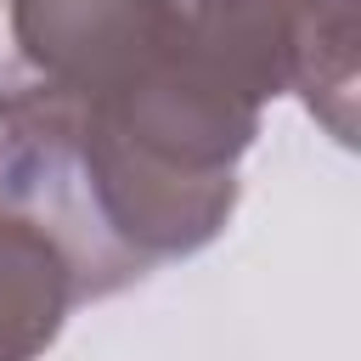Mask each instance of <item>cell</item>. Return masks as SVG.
<instances>
[{
    "label": "cell",
    "instance_id": "obj_1",
    "mask_svg": "<svg viewBox=\"0 0 361 361\" xmlns=\"http://www.w3.org/2000/svg\"><path fill=\"white\" fill-rule=\"evenodd\" d=\"M186 45L243 96L299 90L310 113L350 141L355 102V0H175Z\"/></svg>",
    "mask_w": 361,
    "mask_h": 361
},
{
    "label": "cell",
    "instance_id": "obj_2",
    "mask_svg": "<svg viewBox=\"0 0 361 361\" xmlns=\"http://www.w3.org/2000/svg\"><path fill=\"white\" fill-rule=\"evenodd\" d=\"M11 28L28 73L102 102L180 34V11L175 0H11Z\"/></svg>",
    "mask_w": 361,
    "mask_h": 361
},
{
    "label": "cell",
    "instance_id": "obj_3",
    "mask_svg": "<svg viewBox=\"0 0 361 361\" xmlns=\"http://www.w3.org/2000/svg\"><path fill=\"white\" fill-rule=\"evenodd\" d=\"M73 299L62 248L34 220L0 209V361H34L56 338Z\"/></svg>",
    "mask_w": 361,
    "mask_h": 361
}]
</instances>
